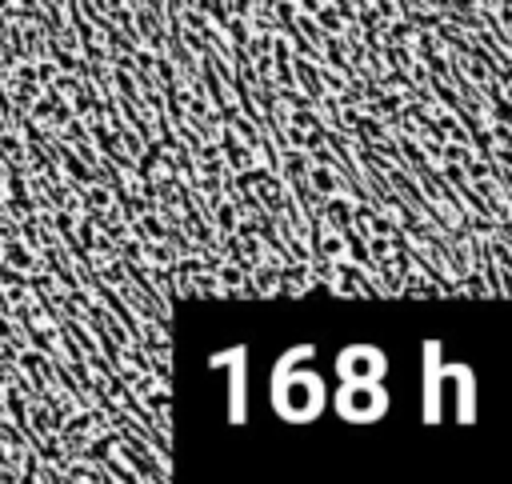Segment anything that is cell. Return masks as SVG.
Instances as JSON below:
<instances>
[{"instance_id":"obj_1","label":"cell","mask_w":512,"mask_h":484,"mask_svg":"<svg viewBox=\"0 0 512 484\" xmlns=\"http://www.w3.org/2000/svg\"><path fill=\"white\" fill-rule=\"evenodd\" d=\"M324 400H328V392H324V380L316 372H304V368H292V364L276 368V376H272V404H276V412L284 420L304 424V420L324 412Z\"/></svg>"},{"instance_id":"obj_2","label":"cell","mask_w":512,"mask_h":484,"mask_svg":"<svg viewBox=\"0 0 512 484\" xmlns=\"http://www.w3.org/2000/svg\"><path fill=\"white\" fill-rule=\"evenodd\" d=\"M336 412L352 424H372L388 412V392L376 380H344L336 392Z\"/></svg>"},{"instance_id":"obj_3","label":"cell","mask_w":512,"mask_h":484,"mask_svg":"<svg viewBox=\"0 0 512 484\" xmlns=\"http://www.w3.org/2000/svg\"><path fill=\"white\" fill-rule=\"evenodd\" d=\"M384 368H388V360H384V352L372 348V344H352V348H344V352L336 356V372H340L344 380H380Z\"/></svg>"}]
</instances>
